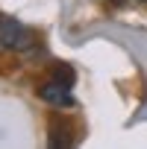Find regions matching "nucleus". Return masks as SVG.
I'll list each match as a JSON object with an SVG mask.
<instances>
[{"mask_svg": "<svg viewBox=\"0 0 147 149\" xmlns=\"http://www.w3.org/2000/svg\"><path fill=\"white\" fill-rule=\"evenodd\" d=\"M35 44V32L12 18H0V53H24Z\"/></svg>", "mask_w": 147, "mask_h": 149, "instance_id": "f257e3e1", "label": "nucleus"}, {"mask_svg": "<svg viewBox=\"0 0 147 149\" xmlns=\"http://www.w3.org/2000/svg\"><path fill=\"white\" fill-rule=\"evenodd\" d=\"M38 97H41L47 105H53V108H68V105H74L71 85H65V82L56 79V76H50L47 82L38 85Z\"/></svg>", "mask_w": 147, "mask_h": 149, "instance_id": "f03ea898", "label": "nucleus"}, {"mask_svg": "<svg viewBox=\"0 0 147 149\" xmlns=\"http://www.w3.org/2000/svg\"><path fill=\"white\" fill-rule=\"evenodd\" d=\"M53 76H56V79H62L65 85H74V70H71L68 64H59V67L53 70Z\"/></svg>", "mask_w": 147, "mask_h": 149, "instance_id": "7ed1b4c3", "label": "nucleus"}, {"mask_svg": "<svg viewBox=\"0 0 147 149\" xmlns=\"http://www.w3.org/2000/svg\"><path fill=\"white\" fill-rule=\"evenodd\" d=\"M135 3H147V0H135Z\"/></svg>", "mask_w": 147, "mask_h": 149, "instance_id": "20e7f679", "label": "nucleus"}]
</instances>
